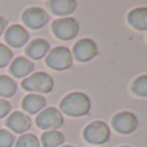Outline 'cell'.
Listing matches in <instances>:
<instances>
[{"mask_svg":"<svg viewBox=\"0 0 147 147\" xmlns=\"http://www.w3.org/2000/svg\"><path fill=\"white\" fill-rule=\"evenodd\" d=\"M128 23L136 30H147V7L134 8L128 14Z\"/></svg>","mask_w":147,"mask_h":147,"instance_id":"obj_15","label":"cell"},{"mask_svg":"<svg viewBox=\"0 0 147 147\" xmlns=\"http://www.w3.org/2000/svg\"><path fill=\"white\" fill-rule=\"evenodd\" d=\"M35 69V65L31 59L26 58V57H17L12 61L9 67V72L12 74L14 78H25V76L30 75Z\"/></svg>","mask_w":147,"mask_h":147,"instance_id":"obj_12","label":"cell"},{"mask_svg":"<svg viewBox=\"0 0 147 147\" xmlns=\"http://www.w3.org/2000/svg\"><path fill=\"white\" fill-rule=\"evenodd\" d=\"M13 59V52L7 45L0 43V69L7 67Z\"/></svg>","mask_w":147,"mask_h":147,"instance_id":"obj_21","label":"cell"},{"mask_svg":"<svg viewBox=\"0 0 147 147\" xmlns=\"http://www.w3.org/2000/svg\"><path fill=\"white\" fill-rule=\"evenodd\" d=\"M5 28H7V20L0 16V35L5 31Z\"/></svg>","mask_w":147,"mask_h":147,"instance_id":"obj_24","label":"cell"},{"mask_svg":"<svg viewBox=\"0 0 147 147\" xmlns=\"http://www.w3.org/2000/svg\"><path fill=\"white\" fill-rule=\"evenodd\" d=\"M45 63L49 69L56 71H63L71 67L72 53L66 47H56L51 49L45 57Z\"/></svg>","mask_w":147,"mask_h":147,"instance_id":"obj_3","label":"cell"},{"mask_svg":"<svg viewBox=\"0 0 147 147\" xmlns=\"http://www.w3.org/2000/svg\"><path fill=\"white\" fill-rule=\"evenodd\" d=\"M45 105H47V101L43 96L36 94V93H31V94H27L23 98L22 109L26 112H28V114L36 115L45 109Z\"/></svg>","mask_w":147,"mask_h":147,"instance_id":"obj_13","label":"cell"},{"mask_svg":"<svg viewBox=\"0 0 147 147\" xmlns=\"http://www.w3.org/2000/svg\"><path fill=\"white\" fill-rule=\"evenodd\" d=\"M112 127L117 133L130 134L138 128V119L133 112L121 111L112 117Z\"/></svg>","mask_w":147,"mask_h":147,"instance_id":"obj_7","label":"cell"},{"mask_svg":"<svg viewBox=\"0 0 147 147\" xmlns=\"http://www.w3.org/2000/svg\"><path fill=\"white\" fill-rule=\"evenodd\" d=\"M16 147H41L40 141L38 140L35 134L25 133L22 134L16 142Z\"/></svg>","mask_w":147,"mask_h":147,"instance_id":"obj_20","label":"cell"},{"mask_svg":"<svg viewBox=\"0 0 147 147\" xmlns=\"http://www.w3.org/2000/svg\"><path fill=\"white\" fill-rule=\"evenodd\" d=\"M5 125L14 133H26L31 128V119L21 111H14L7 117Z\"/></svg>","mask_w":147,"mask_h":147,"instance_id":"obj_11","label":"cell"},{"mask_svg":"<svg viewBox=\"0 0 147 147\" xmlns=\"http://www.w3.org/2000/svg\"><path fill=\"white\" fill-rule=\"evenodd\" d=\"M74 57L80 62H88L92 61L94 57L98 54V48L94 40L92 39H80L75 43L72 49Z\"/></svg>","mask_w":147,"mask_h":147,"instance_id":"obj_9","label":"cell"},{"mask_svg":"<svg viewBox=\"0 0 147 147\" xmlns=\"http://www.w3.org/2000/svg\"><path fill=\"white\" fill-rule=\"evenodd\" d=\"M83 137L86 142L92 145H103L110 138V128L105 121L97 120L85 127Z\"/></svg>","mask_w":147,"mask_h":147,"instance_id":"obj_5","label":"cell"},{"mask_svg":"<svg viewBox=\"0 0 147 147\" xmlns=\"http://www.w3.org/2000/svg\"><path fill=\"white\" fill-rule=\"evenodd\" d=\"M76 4L75 0H51L48 1V8L56 16H69L75 12Z\"/></svg>","mask_w":147,"mask_h":147,"instance_id":"obj_16","label":"cell"},{"mask_svg":"<svg viewBox=\"0 0 147 147\" xmlns=\"http://www.w3.org/2000/svg\"><path fill=\"white\" fill-rule=\"evenodd\" d=\"M133 94L138 97H147V75H141L132 83Z\"/></svg>","mask_w":147,"mask_h":147,"instance_id":"obj_19","label":"cell"},{"mask_svg":"<svg viewBox=\"0 0 147 147\" xmlns=\"http://www.w3.org/2000/svg\"><path fill=\"white\" fill-rule=\"evenodd\" d=\"M16 143L14 134L9 130L0 129V147H12Z\"/></svg>","mask_w":147,"mask_h":147,"instance_id":"obj_22","label":"cell"},{"mask_svg":"<svg viewBox=\"0 0 147 147\" xmlns=\"http://www.w3.org/2000/svg\"><path fill=\"white\" fill-rule=\"evenodd\" d=\"M12 110V105L7 101V99L0 98V119L1 117H5Z\"/></svg>","mask_w":147,"mask_h":147,"instance_id":"obj_23","label":"cell"},{"mask_svg":"<svg viewBox=\"0 0 147 147\" xmlns=\"http://www.w3.org/2000/svg\"><path fill=\"white\" fill-rule=\"evenodd\" d=\"M52 31L61 40H71L79 34V23L72 17L58 18L52 23Z\"/></svg>","mask_w":147,"mask_h":147,"instance_id":"obj_6","label":"cell"},{"mask_svg":"<svg viewBox=\"0 0 147 147\" xmlns=\"http://www.w3.org/2000/svg\"><path fill=\"white\" fill-rule=\"evenodd\" d=\"M59 109L69 116H85L90 111V99L85 93L72 92L63 97L59 103Z\"/></svg>","mask_w":147,"mask_h":147,"instance_id":"obj_1","label":"cell"},{"mask_svg":"<svg viewBox=\"0 0 147 147\" xmlns=\"http://www.w3.org/2000/svg\"><path fill=\"white\" fill-rule=\"evenodd\" d=\"M17 92V83L14 79L7 75H0V97L10 98Z\"/></svg>","mask_w":147,"mask_h":147,"instance_id":"obj_17","label":"cell"},{"mask_svg":"<svg viewBox=\"0 0 147 147\" xmlns=\"http://www.w3.org/2000/svg\"><path fill=\"white\" fill-rule=\"evenodd\" d=\"M121 147H130V146H121Z\"/></svg>","mask_w":147,"mask_h":147,"instance_id":"obj_26","label":"cell"},{"mask_svg":"<svg viewBox=\"0 0 147 147\" xmlns=\"http://www.w3.org/2000/svg\"><path fill=\"white\" fill-rule=\"evenodd\" d=\"M22 88L27 92H35L38 93H49L52 92L54 86V81L52 79L51 75H48L47 72L39 71L35 72L32 75H30L28 78L23 79L21 83Z\"/></svg>","mask_w":147,"mask_h":147,"instance_id":"obj_2","label":"cell"},{"mask_svg":"<svg viewBox=\"0 0 147 147\" xmlns=\"http://www.w3.org/2000/svg\"><path fill=\"white\" fill-rule=\"evenodd\" d=\"M49 49H51V47H49V43L45 39H35L26 47L25 52L28 58L41 59L48 54Z\"/></svg>","mask_w":147,"mask_h":147,"instance_id":"obj_14","label":"cell"},{"mask_svg":"<svg viewBox=\"0 0 147 147\" xmlns=\"http://www.w3.org/2000/svg\"><path fill=\"white\" fill-rule=\"evenodd\" d=\"M4 40L12 48H21V47L26 45V43L28 41V32L23 26L12 25L5 31Z\"/></svg>","mask_w":147,"mask_h":147,"instance_id":"obj_10","label":"cell"},{"mask_svg":"<svg viewBox=\"0 0 147 147\" xmlns=\"http://www.w3.org/2000/svg\"><path fill=\"white\" fill-rule=\"evenodd\" d=\"M65 142V136L59 130H48L41 136V143L44 147H58Z\"/></svg>","mask_w":147,"mask_h":147,"instance_id":"obj_18","label":"cell"},{"mask_svg":"<svg viewBox=\"0 0 147 147\" xmlns=\"http://www.w3.org/2000/svg\"><path fill=\"white\" fill-rule=\"evenodd\" d=\"M22 21L27 27L32 28V30H39V28L44 27L48 23L49 14L43 8L31 7V8H27L22 13Z\"/></svg>","mask_w":147,"mask_h":147,"instance_id":"obj_8","label":"cell"},{"mask_svg":"<svg viewBox=\"0 0 147 147\" xmlns=\"http://www.w3.org/2000/svg\"><path fill=\"white\" fill-rule=\"evenodd\" d=\"M36 125L43 130H57L63 125V116L61 111L54 107H48L40 111L36 116Z\"/></svg>","mask_w":147,"mask_h":147,"instance_id":"obj_4","label":"cell"},{"mask_svg":"<svg viewBox=\"0 0 147 147\" xmlns=\"http://www.w3.org/2000/svg\"><path fill=\"white\" fill-rule=\"evenodd\" d=\"M62 147H74V146H70V145H67V146H62Z\"/></svg>","mask_w":147,"mask_h":147,"instance_id":"obj_25","label":"cell"}]
</instances>
